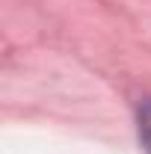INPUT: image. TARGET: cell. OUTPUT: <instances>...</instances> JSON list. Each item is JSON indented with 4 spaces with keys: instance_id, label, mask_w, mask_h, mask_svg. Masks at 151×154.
I'll return each instance as SVG.
<instances>
[{
    "instance_id": "obj_1",
    "label": "cell",
    "mask_w": 151,
    "mask_h": 154,
    "mask_svg": "<svg viewBox=\"0 0 151 154\" xmlns=\"http://www.w3.org/2000/svg\"><path fill=\"white\" fill-rule=\"evenodd\" d=\"M139 142L151 154V98L139 107Z\"/></svg>"
}]
</instances>
